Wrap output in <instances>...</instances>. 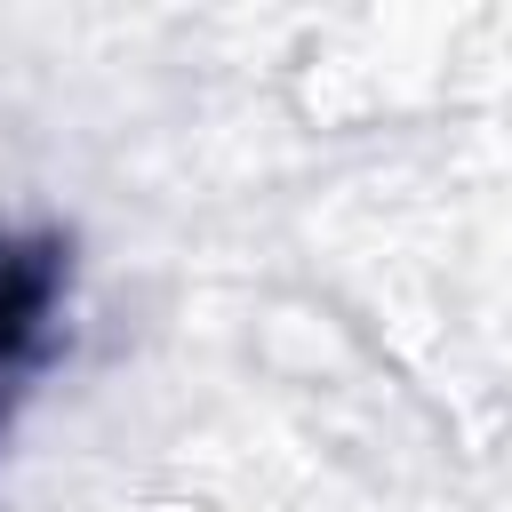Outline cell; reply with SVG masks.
Instances as JSON below:
<instances>
[{"instance_id":"cell-1","label":"cell","mask_w":512,"mask_h":512,"mask_svg":"<svg viewBox=\"0 0 512 512\" xmlns=\"http://www.w3.org/2000/svg\"><path fill=\"white\" fill-rule=\"evenodd\" d=\"M72 256L56 240H16L0 232V408L8 392L40 368L48 336H56V304H64Z\"/></svg>"}]
</instances>
